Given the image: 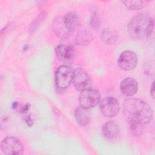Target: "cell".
Returning <instances> with one entry per match:
<instances>
[{
  "label": "cell",
  "instance_id": "cell-1",
  "mask_svg": "<svg viewBox=\"0 0 155 155\" xmlns=\"http://www.w3.org/2000/svg\"><path fill=\"white\" fill-rule=\"evenodd\" d=\"M123 113L128 122L146 124L153 117L151 107L143 101L136 98H128L123 102Z\"/></svg>",
  "mask_w": 155,
  "mask_h": 155
},
{
  "label": "cell",
  "instance_id": "cell-2",
  "mask_svg": "<svg viewBox=\"0 0 155 155\" xmlns=\"http://www.w3.org/2000/svg\"><path fill=\"white\" fill-rule=\"evenodd\" d=\"M154 28L153 18L144 13H139L134 16L127 26L128 35L134 39L150 38Z\"/></svg>",
  "mask_w": 155,
  "mask_h": 155
},
{
  "label": "cell",
  "instance_id": "cell-3",
  "mask_svg": "<svg viewBox=\"0 0 155 155\" xmlns=\"http://www.w3.org/2000/svg\"><path fill=\"white\" fill-rule=\"evenodd\" d=\"M74 70L68 65L59 66L55 72V84L59 90H64L68 87L73 82Z\"/></svg>",
  "mask_w": 155,
  "mask_h": 155
},
{
  "label": "cell",
  "instance_id": "cell-4",
  "mask_svg": "<svg viewBox=\"0 0 155 155\" xmlns=\"http://www.w3.org/2000/svg\"><path fill=\"white\" fill-rule=\"evenodd\" d=\"M1 148L6 155H21L24 152L21 141L14 136L5 137L1 142Z\"/></svg>",
  "mask_w": 155,
  "mask_h": 155
},
{
  "label": "cell",
  "instance_id": "cell-5",
  "mask_svg": "<svg viewBox=\"0 0 155 155\" xmlns=\"http://www.w3.org/2000/svg\"><path fill=\"white\" fill-rule=\"evenodd\" d=\"M101 101L99 91L94 88H88L81 91L79 96V102L81 107L89 109L94 107Z\"/></svg>",
  "mask_w": 155,
  "mask_h": 155
},
{
  "label": "cell",
  "instance_id": "cell-6",
  "mask_svg": "<svg viewBox=\"0 0 155 155\" xmlns=\"http://www.w3.org/2000/svg\"><path fill=\"white\" fill-rule=\"evenodd\" d=\"M99 108L101 113L104 116L112 117L118 114L120 106L118 101L116 98L108 96L100 101Z\"/></svg>",
  "mask_w": 155,
  "mask_h": 155
},
{
  "label": "cell",
  "instance_id": "cell-7",
  "mask_svg": "<svg viewBox=\"0 0 155 155\" xmlns=\"http://www.w3.org/2000/svg\"><path fill=\"white\" fill-rule=\"evenodd\" d=\"M72 82L76 89L80 91L90 88L91 85V80L90 76L84 70L81 68L74 70Z\"/></svg>",
  "mask_w": 155,
  "mask_h": 155
},
{
  "label": "cell",
  "instance_id": "cell-8",
  "mask_svg": "<svg viewBox=\"0 0 155 155\" xmlns=\"http://www.w3.org/2000/svg\"><path fill=\"white\" fill-rule=\"evenodd\" d=\"M119 67L125 71L133 70L137 64V57L136 53L130 50L123 51L117 59Z\"/></svg>",
  "mask_w": 155,
  "mask_h": 155
},
{
  "label": "cell",
  "instance_id": "cell-9",
  "mask_svg": "<svg viewBox=\"0 0 155 155\" xmlns=\"http://www.w3.org/2000/svg\"><path fill=\"white\" fill-rule=\"evenodd\" d=\"M75 50L70 45L60 44L55 48V54L58 59L63 62H70L75 56Z\"/></svg>",
  "mask_w": 155,
  "mask_h": 155
},
{
  "label": "cell",
  "instance_id": "cell-10",
  "mask_svg": "<svg viewBox=\"0 0 155 155\" xmlns=\"http://www.w3.org/2000/svg\"><path fill=\"white\" fill-rule=\"evenodd\" d=\"M52 28L57 37L62 39L69 38L71 34L65 27L63 17L61 16L54 19L52 23Z\"/></svg>",
  "mask_w": 155,
  "mask_h": 155
},
{
  "label": "cell",
  "instance_id": "cell-11",
  "mask_svg": "<svg viewBox=\"0 0 155 155\" xmlns=\"http://www.w3.org/2000/svg\"><path fill=\"white\" fill-rule=\"evenodd\" d=\"M120 88L124 95L132 96L137 91L138 84L136 79L131 78H127L122 81L120 84Z\"/></svg>",
  "mask_w": 155,
  "mask_h": 155
},
{
  "label": "cell",
  "instance_id": "cell-12",
  "mask_svg": "<svg viewBox=\"0 0 155 155\" xmlns=\"http://www.w3.org/2000/svg\"><path fill=\"white\" fill-rule=\"evenodd\" d=\"M119 127L118 124L111 120L105 122L102 127V133L107 139H116L119 134Z\"/></svg>",
  "mask_w": 155,
  "mask_h": 155
},
{
  "label": "cell",
  "instance_id": "cell-13",
  "mask_svg": "<svg viewBox=\"0 0 155 155\" xmlns=\"http://www.w3.org/2000/svg\"><path fill=\"white\" fill-rule=\"evenodd\" d=\"M64 22L68 31L72 33L79 26L80 20L78 15L73 12L67 13L63 17Z\"/></svg>",
  "mask_w": 155,
  "mask_h": 155
},
{
  "label": "cell",
  "instance_id": "cell-14",
  "mask_svg": "<svg viewBox=\"0 0 155 155\" xmlns=\"http://www.w3.org/2000/svg\"><path fill=\"white\" fill-rule=\"evenodd\" d=\"M118 38V32L111 28H104L101 33V39L106 44H114L117 42Z\"/></svg>",
  "mask_w": 155,
  "mask_h": 155
},
{
  "label": "cell",
  "instance_id": "cell-15",
  "mask_svg": "<svg viewBox=\"0 0 155 155\" xmlns=\"http://www.w3.org/2000/svg\"><path fill=\"white\" fill-rule=\"evenodd\" d=\"M74 114L78 123L81 126H85L89 124L90 114L88 109L79 106L76 109Z\"/></svg>",
  "mask_w": 155,
  "mask_h": 155
},
{
  "label": "cell",
  "instance_id": "cell-16",
  "mask_svg": "<svg viewBox=\"0 0 155 155\" xmlns=\"http://www.w3.org/2000/svg\"><path fill=\"white\" fill-rule=\"evenodd\" d=\"M91 41L92 36L91 34L86 30L80 31L75 37L76 44L80 46L87 45L90 44Z\"/></svg>",
  "mask_w": 155,
  "mask_h": 155
},
{
  "label": "cell",
  "instance_id": "cell-17",
  "mask_svg": "<svg viewBox=\"0 0 155 155\" xmlns=\"http://www.w3.org/2000/svg\"><path fill=\"white\" fill-rule=\"evenodd\" d=\"M47 16V11L41 12L31 23L30 27H28V32L30 34L35 33V31L38 28V27L41 25V24L44 21Z\"/></svg>",
  "mask_w": 155,
  "mask_h": 155
},
{
  "label": "cell",
  "instance_id": "cell-18",
  "mask_svg": "<svg viewBox=\"0 0 155 155\" xmlns=\"http://www.w3.org/2000/svg\"><path fill=\"white\" fill-rule=\"evenodd\" d=\"M122 2L127 7L128 9L131 10H137L143 8L145 6L147 1H122Z\"/></svg>",
  "mask_w": 155,
  "mask_h": 155
},
{
  "label": "cell",
  "instance_id": "cell-19",
  "mask_svg": "<svg viewBox=\"0 0 155 155\" xmlns=\"http://www.w3.org/2000/svg\"><path fill=\"white\" fill-rule=\"evenodd\" d=\"M129 130L131 133L134 136L142 135L144 131L145 127L144 124L137 122H128Z\"/></svg>",
  "mask_w": 155,
  "mask_h": 155
},
{
  "label": "cell",
  "instance_id": "cell-20",
  "mask_svg": "<svg viewBox=\"0 0 155 155\" xmlns=\"http://www.w3.org/2000/svg\"><path fill=\"white\" fill-rule=\"evenodd\" d=\"M89 24L90 27L94 30H98L100 27V18L97 11L96 10H93L90 14Z\"/></svg>",
  "mask_w": 155,
  "mask_h": 155
},
{
  "label": "cell",
  "instance_id": "cell-21",
  "mask_svg": "<svg viewBox=\"0 0 155 155\" xmlns=\"http://www.w3.org/2000/svg\"><path fill=\"white\" fill-rule=\"evenodd\" d=\"M25 122L28 127H31V125L33 124V120L30 116H27V117H25Z\"/></svg>",
  "mask_w": 155,
  "mask_h": 155
},
{
  "label": "cell",
  "instance_id": "cell-22",
  "mask_svg": "<svg viewBox=\"0 0 155 155\" xmlns=\"http://www.w3.org/2000/svg\"><path fill=\"white\" fill-rule=\"evenodd\" d=\"M150 95L153 99L154 98V82L152 83L151 88H150Z\"/></svg>",
  "mask_w": 155,
  "mask_h": 155
},
{
  "label": "cell",
  "instance_id": "cell-23",
  "mask_svg": "<svg viewBox=\"0 0 155 155\" xmlns=\"http://www.w3.org/2000/svg\"><path fill=\"white\" fill-rule=\"evenodd\" d=\"M29 108H30V104H27L25 106H24V107H22V108H21V113H26V112L28 110Z\"/></svg>",
  "mask_w": 155,
  "mask_h": 155
},
{
  "label": "cell",
  "instance_id": "cell-24",
  "mask_svg": "<svg viewBox=\"0 0 155 155\" xmlns=\"http://www.w3.org/2000/svg\"><path fill=\"white\" fill-rule=\"evenodd\" d=\"M17 106H18V103L16 102H13V105H12V107H13V108H17Z\"/></svg>",
  "mask_w": 155,
  "mask_h": 155
}]
</instances>
